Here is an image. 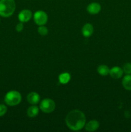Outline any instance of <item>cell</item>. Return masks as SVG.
<instances>
[{"mask_svg":"<svg viewBox=\"0 0 131 132\" xmlns=\"http://www.w3.org/2000/svg\"><path fill=\"white\" fill-rule=\"evenodd\" d=\"M38 33L41 36H46V35L48 34V30L47 27H46L45 26H39V27L38 28Z\"/></svg>","mask_w":131,"mask_h":132,"instance_id":"cell-16","label":"cell"},{"mask_svg":"<svg viewBox=\"0 0 131 132\" xmlns=\"http://www.w3.org/2000/svg\"><path fill=\"white\" fill-rule=\"evenodd\" d=\"M40 95L36 92H31L27 95V101L31 104H37L40 101Z\"/></svg>","mask_w":131,"mask_h":132,"instance_id":"cell-10","label":"cell"},{"mask_svg":"<svg viewBox=\"0 0 131 132\" xmlns=\"http://www.w3.org/2000/svg\"><path fill=\"white\" fill-rule=\"evenodd\" d=\"M123 70L126 74H131V63H128L125 64Z\"/></svg>","mask_w":131,"mask_h":132,"instance_id":"cell-17","label":"cell"},{"mask_svg":"<svg viewBox=\"0 0 131 132\" xmlns=\"http://www.w3.org/2000/svg\"><path fill=\"white\" fill-rule=\"evenodd\" d=\"M123 88L127 90H131V74H127L122 80Z\"/></svg>","mask_w":131,"mask_h":132,"instance_id":"cell-12","label":"cell"},{"mask_svg":"<svg viewBox=\"0 0 131 132\" xmlns=\"http://www.w3.org/2000/svg\"><path fill=\"white\" fill-rule=\"evenodd\" d=\"M100 124L96 120H92L90 121L86 124L85 125V129L87 131H95L99 128Z\"/></svg>","mask_w":131,"mask_h":132,"instance_id":"cell-11","label":"cell"},{"mask_svg":"<svg viewBox=\"0 0 131 132\" xmlns=\"http://www.w3.org/2000/svg\"><path fill=\"white\" fill-rule=\"evenodd\" d=\"M94 32L93 26L91 23H86L82 29V33L85 37H89L92 36Z\"/></svg>","mask_w":131,"mask_h":132,"instance_id":"cell-9","label":"cell"},{"mask_svg":"<svg viewBox=\"0 0 131 132\" xmlns=\"http://www.w3.org/2000/svg\"><path fill=\"white\" fill-rule=\"evenodd\" d=\"M23 28H24V24H23V23H22V22H21V23H18V24H17L16 27H15V29H16V30L17 31V32H20L23 30Z\"/></svg>","mask_w":131,"mask_h":132,"instance_id":"cell-19","label":"cell"},{"mask_svg":"<svg viewBox=\"0 0 131 132\" xmlns=\"http://www.w3.org/2000/svg\"><path fill=\"white\" fill-rule=\"evenodd\" d=\"M86 118L84 113L78 110H74L68 113L66 117V123L70 130L78 131L86 125Z\"/></svg>","mask_w":131,"mask_h":132,"instance_id":"cell-1","label":"cell"},{"mask_svg":"<svg viewBox=\"0 0 131 132\" xmlns=\"http://www.w3.org/2000/svg\"><path fill=\"white\" fill-rule=\"evenodd\" d=\"M33 19L37 25H44L48 21V15L42 10H38L34 14Z\"/></svg>","mask_w":131,"mask_h":132,"instance_id":"cell-5","label":"cell"},{"mask_svg":"<svg viewBox=\"0 0 131 132\" xmlns=\"http://www.w3.org/2000/svg\"><path fill=\"white\" fill-rule=\"evenodd\" d=\"M39 111V108L37 106H32L28 108V110H27V115L29 117L33 118L38 115Z\"/></svg>","mask_w":131,"mask_h":132,"instance_id":"cell-13","label":"cell"},{"mask_svg":"<svg viewBox=\"0 0 131 132\" xmlns=\"http://www.w3.org/2000/svg\"><path fill=\"white\" fill-rule=\"evenodd\" d=\"M7 112V107L4 104H0V117L3 116Z\"/></svg>","mask_w":131,"mask_h":132,"instance_id":"cell-18","label":"cell"},{"mask_svg":"<svg viewBox=\"0 0 131 132\" xmlns=\"http://www.w3.org/2000/svg\"><path fill=\"white\" fill-rule=\"evenodd\" d=\"M15 10L14 0H0V15L8 18L14 14Z\"/></svg>","mask_w":131,"mask_h":132,"instance_id":"cell-2","label":"cell"},{"mask_svg":"<svg viewBox=\"0 0 131 132\" xmlns=\"http://www.w3.org/2000/svg\"><path fill=\"white\" fill-rule=\"evenodd\" d=\"M22 99L20 93L15 90L8 92L5 96V102L7 105L14 106L21 103Z\"/></svg>","mask_w":131,"mask_h":132,"instance_id":"cell-3","label":"cell"},{"mask_svg":"<svg viewBox=\"0 0 131 132\" xmlns=\"http://www.w3.org/2000/svg\"><path fill=\"white\" fill-rule=\"evenodd\" d=\"M71 79V76L68 72H64V73H60L59 76V81L61 84L65 85L68 83Z\"/></svg>","mask_w":131,"mask_h":132,"instance_id":"cell-14","label":"cell"},{"mask_svg":"<svg viewBox=\"0 0 131 132\" xmlns=\"http://www.w3.org/2000/svg\"><path fill=\"white\" fill-rule=\"evenodd\" d=\"M109 70H110V69L109 68V67H107L106 65H104V64L99 66L97 68L98 73L100 76H107L109 73Z\"/></svg>","mask_w":131,"mask_h":132,"instance_id":"cell-15","label":"cell"},{"mask_svg":"<svg viewBox=\"0 0 131 132\" xmlns=\"http://www.w3.org/2000/svg\"><path fill=\"white\" fill-rule=\"evenodd\" d=\"M87 10L90 14H92V15L97 14L101 10V6L98 3H91L87 6Z\"/></svg>","mask_w":131,"mask_h":132,"instance_id":"cell-7","label":"cell"},{"mask_svg":"<svg viewBox=\"0 0 131 132\" xmlns=\"http://www.w3.org/2000/svg\"><path fill=\"white\" fill-rule=\"evenodd\" d=\"M32 16V12L28 9L21 10L18 15V19L22 23H26L30 20Z\"/></svg>","mask_w":131,"mask_h":132,"instance_id":"cell-6","label":"cell"},{"mask_svg":"<svg viewBox=\"0 0 131 132\" xmlns=\"http://www.w3.org/2000/svg\"><path fill=\"white\" fill-rule=\"evenodd\" d=\"M123 73V70L122 68L118 67H114L110 69L109 70V74L110 77L113 79H119L122 77Z\"/></svg>","mask_w":131,"mask_h":132,"instance_id":"cell-8","label":"cell"},{"mask_svg":"<svg viewBox=\"0 0 131 132\" xmlns=\"http://www.w3.org/2000/svg\"><path fill=\"white\" fill-rule=\"evenodd\" d=\"M40 109L44 113H51L55 109V103L51 99H43L40 103Z\"/></svg>","mask_w":131,"mask_h":132,"instance_id":"cell-4","label":"cell"}]
</instances>
